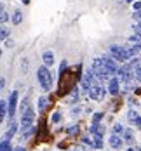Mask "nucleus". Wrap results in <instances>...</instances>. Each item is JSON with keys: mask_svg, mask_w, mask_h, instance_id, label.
I'll use <instances>...</instances> for the list:
<instances>
[{"mask_svg": "<svg viewBox=\"0 0 141 151\" xmlns=\"http://www.w3.org/2000/svg\"><path fill=\"white\" fill-rule=\"evenodd\" d=\"M7 111H9V104H7V101H2V103H0V118H2V120L5 118Z\"/></svg>", "mask_w": 141, "mask_h": 151, "instance_id": "obj_12", "label": "nucleus"}, {"mask_svg": "<svg viewBox=\"0 0 141 151\" xmlns=\"http://www.w3.org/2000/svg\"><path fill=\"white\" fill-rule=\"evenodd\" d=\"M108 142H110V146H111L113 150H120L122 144H124V141L120 139V136H117V134H111L110 139H108Z\"/></svg>", "mask_w": 141, "mask_h": 151, "instance_id": "obj_8", "label": "nucleus"}, {"mask_svg": "<svg viewBox=\"0 0 141 151\" xmlns=\"http://www.w3.org/2000/svg\"><path fill=\"white\" fill-rule=\"evenodd\" d=\"M132 137H134V132H132V129H125V132H124V141L125 142H132Z\"/></svg>", "mask_w": 141, "mask_h": 151, "instance_id": "obj_15", "label": "nucleus"}, {"mask_svg": "<svg viewBox=\"0 0 141 151\" xmlns=\"http://www.w3.org/2000/svg\"><path fill=\"white\" fill-rule=\"evenodd\" d=\"M0 37H2V40H4V42H7V38H9V30H7L5 26L2 28V33H0Z\"/></svg>", "mask_w": 141, "mask_h": 151, "instance_id": "obj_22", "label": "nucleus"}, {"mask_svg": "<svg viewBox=\"0 0 141 151\" xmlns=\"http://www.w3.org/2000/svg\"><path fill=\"white\" fill-rule=\"evenodd\" d=\"M120 89V78H110L108 80V92L111 96H117Z\"/></svg>", "mask_w": 141, "mask_h": 151, "instance_id": "obj_6", "label": "nucleus"}, {"mask_svg": "<svg viewBox=\"0 0 141 151\" xmlns=\"http://www.w3.org/2000/svg\"><path fill=\"white\" fill-rule=\"evenodd\" d=\"M47 108V97H38V109L44 111Z\"/></svg>", "mask_w": 141, "mask_h": 151, "instance_id": "obj_18", "label": "nucleus"}, {"mask_svg": "<svg viewBox=\"0 0 141 151\" xmlns=\"http://www.w3.org/2000/svg\"><path fill=\"white\" fill-rule=\"evenodd\" d=\"M98 151H103V150H98Z\"/></svg>", "mask_w": 141, "mask_h": 151, "instance_id": "obj_37", "label": "nucleus"}, {"mask_svg": "<svg viewBox=\"0 0 141 151\" xmlns=\"http://www.w3.org/2000/svg\"><path fill=\"white\" fill-rule=\"evenodd\" d=\"M89 130H91V134L93 136H99V137H103L105 136V127L103 125H99V123H96V122H93L91 125H89Z\"/></svg>", "mask_w": 141, "mask_h": 151, "instance_id": "obj_7", "label": "nucleus"}, {"mask_svg": "<svg viewBox=\"0 0 141 151\" xmlns=\"http://www.w3.org/2000/svg\"><path fill=\"white\" fill-rule=\"evenodd\" d=\"M14 151H26V150H25V148H23V146H19V148H16Z\"/></svg>", "mask_w": 141, "mask_h": 151, "instance_id": "obj_32", "label": "nucleus"}, {"mask_svg": "<svg viewBox=\"0 0 141 151\" xmlns=\"http://www.w3.org/2000/svg\"><path fill=\"white\" fill-rule=\"evenodd\" d=\"M59 120H61V111H56V113L51 116V122H52V123H59Z\"/></svg>", "mask_w": 141, "mask_h": 151, "instance_id": "obj_20", "label": "nucleus"}, {"mask_svg": "<svg viewBox=\"0 0 141 151\" xmlns=\"http://www.w3.org/2000/svg\"><path fill=\"white\" fill-rule=\"evenodd\" d=\"M140 59H141V56H140Z\"/></svg>", "mask_w": 141, "mask_h": 151, "instance_id": "obj_38", "label": "nucleus"}, {"mask_svg": "<svg viewBox=\"0 0 141 151\" xmlns=\"http://www.w3.org/2000/svg\"><path fill=\"white\" fill-rule=\"evenodd\" d=\"M103 63H105V68H106V71L110 75H117L119 73V64L111 56H103Z\"/></svg>", "mask_w": 141, "mask_h": 151, "instance_id": "obj_3", "label": "nucleus"}, {"mask_svg": "<svg viewBox=\"0 0 141 151\" xmlns=\"http://www.w3.org/2000/svg\"><path fill=\"white\" fill-rule=\"evenodd\" d=\"M110 54H111V58L115 61H120V63H125L127 59H131L127 49L122 45H111L110 47Z\"/></svg>", "mask_w": 141, "mask_h": 151, "instance_id": "obj_2", "label": "nucleus"}, {"mask_svg": "<svg viewBox=\"0 0 141 151\" xmlns=\"http://www.w3.org/2000/svg\"><path fill=\"white\" fill-rule=\"evenodd\" d=\"M0 87H2V89L5 87V78H2V80H0Z\"/></svg>", "mask_w": 141, "mask_h": 151, "instance_id": "obj_31", "label": "nucleus"}, {"mask_svg": "<svg viewBox=\"0 0 141 151\" xmlns=\"http://www.w3.org/2000/svg\"><path fill=\"white\" fill-rule=\"evenodd\" d=\"M127 151H136V150H134V148H129V150H127Z\"/></svg>", "mask_w": 141, "mask_h": 151, "instance_id": "obj_35", "label": "nucleus"}, {"mask_svg": "<svg viewBox=\"0 0 141 151\" xmlns=\"http://www.w3.org/2000/svg\"><path fill=\"white\" fill-rule=\"evenodd\" d=\"M28 109H31L30 101H28V99H25V101L21 103V113H25V111H28Z\"/></svg>", "mask_w": 141, "mask_h": 151, "instance_id": "obj_19", "label": "nucleus"}, {"mask_svg": "<svg viewBox=\"0 0 141 151\" xmlns=\"http://www.w3.org/2000/svg\"><path fill=\"white\" fill-rule=\"evenodd\" d=\"M132 31H134V35H140V37H141V23L132 24Z\"/></svg>", "mask_w": 141, "mask_h": 151, "instance_id": "obj_23", "label": "nucleus"}, {"mask_svg": "<svg viewBox=\"0 0 141 151\" xmlns=\"http://www.w3.org/2000/svg\"><path fill=\"white\" fill-rule=\"evenodd\" d=\"M21 21H23V12L17 9V11H14V14H12V23L14 24H21Z\"/></svg>", "mask_w": 141, "mask_h": 151, "instance_id": "obj_13", "label": "nucleus"}, {"mask_svg": "<svg viewBox=\"0 0 141 151\" xmlns=\"http://www.w3.org/2000/svg\"><path fill=\"white\" fill-rule=\"evenodd\" d=\"M16 130H17V123H16V122H11V125H9V130L5 132V136H4V139H7V141H11V139L14 137Z\"/></svg>", "mask_w": 141, "mask_h": 151, "instance_id": "obj_9", "label": "nucleus"}, {"mask_svg": "<svg viewBox=\"0 0 141 151\" xmlns=\"http://www.w3.org/2000/svg\"><path fill=\"white\" fill-rule=\"evenodd\" d=\"M33 132H35V129L31 127V129H28V130H25V132H23L21 136L25 137V139H30V136H31V134H33Z\"/></svg>", "mask_w": 141, "mask_h": 151, "instance_id": "obj_24", "label": "nucleus"}, {"mask_svg": "<svg viewBox=\"0 0 141 151\" xmlns=\"http://www.w3.org/2000/svg\"><path fill=\"white\" fill-rule=\"evenodd\" d=\"M132 7H134V11H141V2L138 0V2H134L132 4Z\"/></svg>", "mask_w": 141, "mask_h": 151, "instance_id": "obj_28", "label": "nucleus"}, {"mask_svg": "<svg viewBox=\"0 0 141 151\" xmlns=\"http://www.w3.org/2000/svg\"><path fill=\"white\" fill-rule=\"evenodd\" d=\"M127 118H129V122H132V123H134V122L140 118V115H138V111H136V109H131V111H129V115H127Z\"/></svg>", "mask_w": 141, "mask_h": 151, "instance_id": "obj_17", "label": "nucleus"}, {"mask_svg": "<svg viewBox=\"0 0 141 151\" xmlns=\"http://www.w3.org/2000/svg\"><path fill=\"white\" fill-rule=\"evenodd\" d=\"M87 94H89V97L94 99V101H101V99H103V96H106V91H105L101 85H93V87H91V91L87 92Z\"/></svg>", "mask_w": 141, "mask_h": 151, "instance_id": "obj_4", "label": "nucleus"}, {"mask_svg": "<svg viewBox=\"0 0 141 151\" xmlns=\"http://www.w3.org/2000/svg\"><path fill=\"white\" fill-rule=\"evenodd\" d=\"M2 14H0V19H2V23H7V12H5V9L2 7V11H0Z\"/></svg>", "mask_w": 141, "mask_h": 151, "instance_id": "obj_27", "label": "nucleus"}, {"mask_svg": "<svg viewBox=\"0 0 141 151\" xmlns=\"http://www.w3.org/2000/svg\"><path fill=\"white\" fill-rule=\"evenodd\" d=\"M132 19L138 21V23H141V11H134V12H132Z\"/></svg>", "mask_w": 141, "mask_h": 151, "instance_id": "obj_25", "label": "nucleus"}, {"mask_svg": "<svg viewBox=\"0 0 141 151\" xmlns=\"http://www.w3.org/2000/svg\"><path fill=\"white\" fill-rule=\"evenodd\" d=\"M93 139H94L93 141V150H101V148H103V137L94 136Z\"/></svg>", "mask_w": 141, "mask_h": 151, "instance_id": "obj_11", "label": "nucleus"}, {"mask_svg": "<svg viewBox=\"0 0 141 151\" xmlns=\"http://www.w3.org/2000/svg\"><path fill=\"white\" fill-rule=\"evenodd\" d=\"M42 59H44V64H46V66H52V64H54V54H52L51 50H46V52L42 54Z\"/></svg>", "mask_w": 141, "mask_h": 151, "instance_id": "obj_10", "label": "nucleus"}, {"mask_svg": "<svg viewBox=\"0 0 141 151\" xmlns=\"http://www.w3.org/2000/svg\"><path fill=\"white\" fill-rule=\"evenodd\" d=\"M136 151H141V148H136Z\"/></svg>", "mask_w": 141, "mask_h": 151, "instance_id": "obj_36", "label": "nucleus"}, {"mask_svg": "<svg viewBox=\"0 0 141 151\" xmlns=\"http://www.w3.org/2000/svg\"><path fill=\"white\" fill-rule=\"evenodd\" d=\"M16 104H17V91L11 92V96H9V120H12V116H14Z\"/></svg>", "mask_w": 141, "mask_h": 151, "instance_id": "obj_5", "label": "nucleus"}, {"mask_svg": "<svg viewBox=\"0 0 141 151\" xmlns=\"http://www.w3.org/2000/svg\"><path fill=\"white\" fill-rule=\"evenodd\" d=\"M37 78H38V82H40V87L44 89V91H51V85H52V75H51V70H49V66H40L38 70H37Z\"/></svg>", "mask_w": 141, "mask_h": 151, "instance_id": "obj_1", "label": "nucleus"}, {"mask_svg": "<svg viewBox=\"0 0 141 151\" xmlns=\"http://www.w3.org/2000/svg\"><path fill=\"white\" fill-rule=\"evenodd\" d=\"M23 4H30V0H23Z\"/></svg>", "mask_w": 141, "mask_h": 151, "instance_id": "obj_34", "label": "nucleus"}, {"mask_svg": "<svg viewBox=\"0 0 141 151\" xmlns=\"http://www.w3.org/2000/svg\"><path fill=\"white\" fill-rule=\"evenodd\" d=\"M72 113H73V115H77V113H80V108H78V106H75V108H73V111H72Z\"/></svg>", "mask_w": 141, "mask_h": 151, "instance_id": "obj_30", "label": "nucleus"}, {"mask_svg": "<svg viewBox=\"0 0 141 151\" xmlns=\"http://www.w3.org/2000/svg\"><path fill=\"white\" fill-rule=\"evenodd\" d=\"M0 151H14V150H12V146H11V142H9L7 139H2V144H0Z\"/></svg>", "mask_w": 141, "mask_h": 151, "instance_id": "obj_16", "label": "nucleus"}, {"mask_svg": "<svg viewBox=\"0 0 141 151\" xmlns=\"http://www.w3.org/2000/svg\"><path fill=\"white\" fill-rule=\"evenodd\" d=\"M124 132H125V129H124L122 123H115V125H113V134H117V136H124Z\"/></svg>", "mask_w": 141, "mask_h": 151, "instance_id": "obj_14", "label": "nucleus"}, {"mask_svg": "<svg viewBox=\"0 0 141 151\" xmlns=\"http://www.w3.org/2000/svg\"><path fill=\"white\" fill-rule=\"evenodd\" d=\"M134 125H136V129H141V116H140L136 122H134Z\"/></svg>", "mask_w": 141, "mask_h": 151, "instance_id": "obj_29", "label": "nucleus"}, {"mask_svg": "<svg viewBox=\"0 0 141 151\" xmlns=\"http://www.w3.org/2000/svg\"><path fill=\"white\" fill-rule=\"evenodd\" d=\"M125 2H129V4H134V2H138V0H125Z\"/></svg>", "mask_w": 141, "mask_h": 151, "instance_id": "obj_33", "label": "nucleus"}, {"mask_svg": "<svg viewBox=\"0 0 141 151\" xmlns=\"http://www.w3.org/2000/svg\"><path fill=\"white\" fill-rule=\"evenodd\" d=\"M103 116H105L103 113H94V116H93V122H96V123H99V120H101Z\"/></svg>", "mask_w": 141, "mask_h": 151, "instance_id": "obj_26", "label": "nucleus"}, {"mask_svg": "<svg viewBox=\"0 0 141 151\" xmlns=\"http://www.w3.org/2000/svg\"><path fill=\"white\" fill-rule=\"evenodd\" d=\"M78 130H80V127H78V125H73V127L68 129V134H70V136H77Z\"/></svg>", "mask_w": 141, "mask_h": 151, "instance_id": "obj_21", "label": "nucleus"}]
</instances>
